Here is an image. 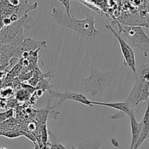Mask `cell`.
Wrapping results in <instances>:
<instances>
[{"label":"cell","mask_w":149,"mask_h":149,"mask_svg":"<svg viewBox=\"0 0 149 149\" xmlns=\"http://www.w3.org/2000/svg\"><path fill=\"white\" fill-rule=\"evenodd\" d=\"M142 130L140 137L133 149H138L146 139L149 138V103H147V109L145 112L144 117L142 121Z\"/></svg>","instance_id":"8"},{"label":"cell","mask_w":149,"mask_h":149,"mask_svg":"<svg viewBox=\"0 0 149 149\" xmlns=\"http://www.w3.org/2000/svg\"><path fill=\"white\" fill-rule=\"evenodd\" d=\"M21 1H23L25 3H28V0H21Z\"/></svg>","instance_id":"24"},{"label":"cell","mask_w":149,"mask_h":149,"mask_svg":"<svg viewBox=\"0 0 149 149\" xmlns=\"http://www.w3.org/2000/svg\"><path fill=\"white\" fill-rule=\"evenodd\" d=\"M121 24L131 26H141L149 29V20L147 17H143L137 13H125L115 19Z\"/></svg>","instance_id":"7"},{"label":"cell","mask_w":149,"mask_h":149,"mask_svg":"<svg viewBox=\"0 0 149 149\" xmlns=\"http://www.w3.org/2000/svg\"><path fill=\"white\" fill-rule=\"evenodd\" d=\"M48 103H50L51 100L54 97H56L58 100V103L56 105L53 106L56 107L57 106H59L61 103H64L67 100H73V101L78 102V103H82L83 105H86V106H89V107H93V105L92 104L91 100H89L87 97L85 95L82 94H79V93H72V92L67 91L64 93H58V92L53 91L52 90H48Z\"/></svg>","instance_id":"5"},{"label":"cell","mask_w":149,"mask_h":149,"mask_svg":"<svg viewBox=\"0 0 149 149\" xmlns=\"http://www.w3.org/2000/svg\"><path fill=\"white\" fill-rule=\"evenodd\" d=\"M60 3L63 5V7L65 9V12L67 15H70V1L71 0H58Z\"/></svg>","instance_id":"15"},{"label":"cell","mask_w":149,"mask_h":149,"mask_svg":"<svg viewBox=\"0 0 149 149\" xmlns=\"http://www.w3.org/2000/svg\"><path fill=\"white\" fill-rule=\"evenodd\" d=\"M105 28L108 31H110L118 40V44L120 45V49H121V53H122L123 58H124V65L125 66H128L129 68H130L132 72L135 74L137 73L135 55H134V52L133 51L132 48L118 35V32L115 31L110 25L107 24L105 26Z\"/></svg>","instance_id":"4"},{"label":"cell","mask_w":149,"mask_h":149,"mask_svg":"<svg viewBox=\"0 0 149 149\" xmlns=\"http://www.w3.org/2000/svg\"><path fill=\"white\" fill-rule=\"evenodd\" d=\"M92 101V100H91ZM92 104L96 105V106H107V107L112 108L113 109L122 111L127 116H129L132 112H134V109H131L128 106L126 102H118V103H102V102H96L92 101Z\"/></svg>","instance_id":"10"},{"label":"cell","mask_w":149,"mask_h":149,"mask_svg":"<svg viewBox=\"0 0 149 149\" xmlns=\"http://www.w3.org/2000/svg\"><path fill=\"white\" fill-rule=\"evenodd\" d=\"M51 17L60 26L75 32L78 36L89 40H94L99 36V31L95 28L94 19L88 14L86 18L79 20L72 15H69L59 7H53Z\"/></svg>","instance_id":"1"},{"label":"cell","mask_w":149,"mask_h":149,"mask_svg":"<svg viewBox=\"0 0 149 149\" xmlns=\"http://www.w3.org/2000/svg\"><path fill=\"white\" fill-rule=\"evenodd\" d=\"M46 47V42L42 41V42H37V41L32 40L31 39H24L21 44V49L22 55L23 52H33L35 49H39L41 48Z\"/></svg>","instance_id":"11"},{"label":"cell","mask_w":149,"mask_h":149,"mask_svg":"<svg viewBox=\"0 0 149 149\" xmlns=\"http://www.w3.org/2000/svg\"><path fill=\"white\" fill-rule=\"evenodd\" d=\"M8 1L10 2V4L11 5L14 6V7H17L20 3V0H8Z\"/></svg>","instance_id":"19"},{"label":"cell","mask_w":149,"mask_h":149,"mask_svg":"<svg viewBox=\"0 0 149 149\" xmlns=\"http://www.w3.org/2000/svg\"><path fill=\"white\" fill-rule=\"evenodd\" d=\"M4 16H2L1 15H0V32L4 29V25L3 23V19H4Z\"/></svg>","instance_id":"21"},{"label":"cell","mask_w":149,"mask_h":149,"mask_svg":"<svg viewBox=\"0 0 149 149\" xmlns=\"http://www.w3.org/2000/svg\"><path fill=\"white\" fill-rule=\"evenodd\" d=\"M42 141L44 144H46L48 142V132H47L46 123L44 125L43 127L42 128Z\"/></svg>","instance_id":"16"},{"label":"cell","mask_w":149,"mask_h":149,"mask_svg":"<svg viewBox=\"0 0 149 149\" xmlns=\"http://www.w3.org/2000/svg\"><path fill=\"white\" fill-rule=\"evenodd\" d=\"M111 142H112V145H113V146H115V147H118V143L117 142V141L115 139H112V141H111Z\"/></svg>","instance_id":"23"},{"label":"cell","mask_w":149,"mask_h":149,"mask_svg":"<svg viewBox=\"0 0 149 149\" xmlns=\"http://www.w3.org/2000/svg\"><path fill=\"white\" fill-rule=\"evenodd\" d=\"M0 135L12 139V138H16L23 136V133H22V131H8V132H1Z\"/></svg>","instance_id":"13"},{"label":"cell","mask_w":149,"mask_h":149,"mask_svg":"<svg viewBox=\"0 0 149 149\" xmlns=\"http://www.w3.org/2000/svg\"><path fill=\"white\" fill-rule=\"evenodd\" d=\"M3 23H4V27H7V26H10L13 23V22L10 20V17H4L3 19Z\"/></svg>","instance_id":"18"},{"label":"cell","mask_w":149,"mask_h":149,"mask_svg":"<svg viewBox=\"0 0 149 149\" xmlns=\"http://www.w3.org/2000/svg\"><path fill=\"white\" fill-rule=\"evenodd\" d=\"M51 149H66L64 146L61 145V144H58V145H51Z\"/></svg>","instance_id":"20"},{"label":"cell","mask_w":149,"mask_h":149,"mask_svg":"<svg viewBox=\"0 0 149 149\" xmlns=\"http://www.w3.org/2000/svg\"><path fill=\"white\" fill-rule=\"evenodd\" d=\"M13 110H9L6 112H3V113H0V124L1 122H4L7 119H10L13 116Z\"/></svg>","instance_id":"14"},{"label":"cell","mask_w":149,"mask_h":149,"mask_svg":"<svg viewBox=\"0 0 149 149\" xmlns=\"http://www.w3.org/2000/svg\"><path fill=\"white\" fill-rule=\"evenodd\" d=\"M22 133H23V136H25L26 138H27L28 139L30 140L31 141H32L33 143L36 142V139L34 137V135L32 134L29 133V132H26V131H22Z\"/></svg>","instance_id":"17"},{"label":"cell","mask_w":149,"mask_h":149,"mask_svg":"<svg viewBox=\"0 0 149 149\" xmlns=\"http://www.w3.org/2000/svg\"><path fill=\"white\" fill-rule=\"evenodd\" d=\"M0 149H7L6 148H4V147H2V148H1Z\"/></svg>","instance_id":"25"},{"label":"cell","mask_w":149,"mask_h":149,"mask_svg":"<svg viewBox=\"0 0 149 149\" xmlns=\"http://www.w3.org/2000/svg\"><path fill=\"white\" fill-rule=\"evenodd\" d=\"M118 29V35L131 47H135L144 54L146 58L149 56V36L141 26H125L115 19Z\"/></svg>","instance_id":"2"},{"label":"cell","mask_w":149,"mask_h":149,"mask_svg":"<svg viewBox=\"0 0 149 149\" xmlns=\"http://www.w3.org/2000/svg\"><path fill=\"white\" fill-rule=\"evenodd\" d=\"M44 91L42 90H37V97H41Z\"/></svg>","instance_id":"22"},{"label":"cell","mask_w":149,"mask_h":149,"mask_svg":"<svg viewBox=\"0 0 149 149\" xmlns=\"http://www.w3.org/2000/svg\"><path fill=\"white\" fill-rule=\"evenodd\" d=\"M100 145V141L97 139H90L80 142L74 148L75 149H99Z\"/></svg>","instance_id":"12"},{"label":"cell","mask_w":149,"mask_h":149,"mask_svg":"<svg viewBox=\"0 0 149 149\" xmlns=\"http://www.w3.org/2000/svg\"><path fill=\"white\" fill-rule=\"evenodd\" d=\"M28 14L20 17L18 20L12 23L10 26L4 28L0 32V42L4 44H10L15 38L23 31V26L28 18Z\"/></svg>","instance_id":"6"},{"label":"cell","mask_w":149,"mask_h":149,"mask_svg":"<svg viewBox=\"0 0 149 149\" xmlns=\"http://www.w3.org/2000/svg\"><path fill=\"white\" fill-rule=\"evenodd\" d=\"M130 118V125H131V145H130L129 149H133L135 146L137 141L140 137V132L142 130V122L139 123L137 122L134 116V113L132 112L131 114L129 116Z\"/></svg>","instance_id":"9"},{"label":"cell","mask_w":149,"mask_h":149,"mask_svg":"<svg viewBox=\"0 0 149 149\" xmlns=\"http://www.w3.org/2000/svg\"><path fill=\"white\" fill-rule=\"evenodd\" d=\"M112 77L113 74L111 71L104 72L92 69L90 76L82 81V85L85 92L95 97L105 91Z\"/></svg>","instance_id":"3"}]
</instances>
